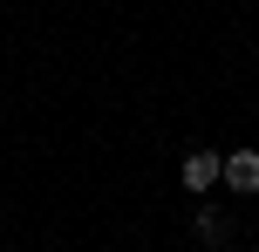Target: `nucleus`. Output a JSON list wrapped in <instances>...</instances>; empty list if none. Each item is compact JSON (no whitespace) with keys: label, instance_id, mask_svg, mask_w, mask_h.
<instances>
[{"label":"nucleus","instance_id":"20e7f679","mask_svg":"<svg viewBox=\"0 0 259 252\" xmlns=\"http://www.w3.org/2000/svg\"><path fill=\"white\" fill-rule=\"evenodd\" d=\"M252 252H259V245H252Z\"/></svg>","mask_w":259,"mask_h":252},{"label":"nucleus","instance_id":"f03ea898","mask_svg":"<svg viewBox=\"0 0 259 252\" xmlns=\"http://www.w3.org/2000/svg\"><path fill=\"white\" fill-rule=\"evenodd\" d=\"M225 184H232L239 198H252L259 191V150H225Z\"/></svg>","mask_w":259,"mask_h":252},{"label":"nucleus","instance_id":"7ed1b4c3","mask_svg":"<svg viewBox=\"0 0 259 252\" xmlns=\"http://www.w3.org/2000/svg\"><path fill=\"white\" fill-rule=\"evenodd\" d=\"M198 239L219 245V239H225V212H211V205H205V212H198Z\"/></svg>","mask_w":259,"mask_h":252},{"label":"nucleus","instance_id":"f257e3e1","mask_svg":"<svg viewBox=\"0 0 259 252\" xmlns=\"http://www.w3.org/2000/svg\"><path fill=\"white\" fill-rule=\"evenodd\" d=\"M178 177H184V191H198V198H205L211 184H225V157H219V150H191Z\"/></svg>","mask_w":259,"mask_h":252}]
</instances>
